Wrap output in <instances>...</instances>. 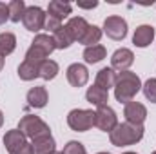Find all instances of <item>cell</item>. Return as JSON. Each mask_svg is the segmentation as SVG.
Masks as SVG:
<instances>
[{
  "label": "cell",
  "mask_w": 156,
  "mask_h": 154,
  "mask_svg": "<svg viewBox=\"0 0 156 154\" xmlns=\"http://www.w3.org/2000/svg\"><path fill=\"white\" fill-rule=\"evenodd\" d=\"M104 33L111 40H116V42L123 40L127 37V22H125V18L116 16V15L107 16L104 20Z\"/></svg>",
  "instance_id": "6"
},
{
  "label": "cell",
  "mask_w": 156,
  "mask_h": 154,
  "mask_svg": "<svg viewBox=\"0 0 156 154\" xmlns=\"http://www.w3.org/2000/svg\"><path fill=\"white\" fill-rule=\"evenodd\" d=\"M18 154H35V152H33V145H31V143H27V145H26V147H24Z\"/></svg>",
  "instance_id": "32"
},
{
  "label": "cell",
  "mask_w": 156,
  "mask_h": 154,
  "mask_svg": "<svg viewBox=\"0 0 156 154\" xmlns=\"http://www.w3.org/2000/svg\"><path fill=\"white\" fill-rule=\"evenodd\" d=\"M67 125L76 131V132H85L94 127V111L93 109H73L67 114Z\"/></svg>",
  "instance_id": "4"
},
{
  "label": "cell",
  "mask_w": 156,
  "mask_h": 154,
  "mask_svg": "<svg viewBox=\"0 0 156 154\" xmlns=\"http://www.w3.org/2000/svg\"><path fill=\"white\" fill-rule=\"evenodd\" d=\"M7 20H9V7H7V4L0 2V26L5 24Z\"/></svg>",
  "instance_id": "30"
},
{
  "label": "cell",
  "mask_w": 156,
  "mask_h": 154,
  "mask_svg": "<svg viewBox=\"0 0 156 154\" xmlns=\"http://www.w3.org/2000/svg\"><path fill=\"white\" fill-rule=\"evenodd\" d=\"M123 116H125V121L127 123H133V125H144L145 118H147V109L144 103L140 102H129L125 103L123 107Z\"/></svg>",
  "instance_id": "9"
},
{
  "label": "cell",
  "mask_w": 156,
  "mask_h": 154,
  "mask_svg": "<svg viewBox=\"0 0 156 154\" xmlns=\"http://www.w3.org/2000/svg\"><path fill=\"white\" fill-rule=\"evenodd\" d=\"M107 56V49L104 45H93V47H85L83 49V60L87 64H98Z\"/></svg>",
  "instance_id": "20"
},
{
  "label": "cell",
  "mask_w": 156,
  "mask_h": 154,
  "mask_svg": "<svg viewBox=\"0 0 156 154\" xmlns=\"http://www.w3.org/2000/svg\"><path fill=\"white\" fill-rule=\"evenodd\" d=\"M123 154H138V152H131V151H127V152H123Z\"/></svg>",
  "instance_id": "35"
},
{
  "label": "cell",
  "mask_w": 156,
  "mask_h": 154,
  "mask_svg": "<svg viewBox=\"0 0 156 154\" xmlns=\"http://www.w3.org/2000/svg\"><path fill=\"white\" fill-rule=\"evenodd\" d=\"M64 154H87L85 152V147H83V143H80V142H69L66 147H64Z\"/></svg>",
  "instance_id": "28"
},
{
  "label": "cell",
  "mask_w": 156,
  "mask_h": 154,
  "mask_svg": "<svg viewBox=\"0 0 156 154\" xmlns=\"http://www.w3.org/2000/svg\"><path fill=\"white\" fill-rule=\"evenodd\" d=\"M66 76L67 82L73 85V87H83L87 82H89V71L83 64H71L66 71Z\"/></svg>",
  "instance_id": "11"
},
{
  "label": "cell",
  "mask_w": 156,
  "mask_h": 154,
  "mask_svg": "<svg viewBox=\"0 0 156 154\" xmlns=\"http://www.w3.org/2000/svg\"><path fill=\"white\" fill-rule=\"evenodd\" d=\"M45 11L38 7V5H29L24 13V27L31 33H38L40 29H44V24H45Z\"/></svg>",
  "instance_id": "5"
},
{
  "label": "cell",
  "mask_w": 156,
  "mask_h": 154,
  "mask_svg": "<svg viewBox=\"0 0 156 154\" xmlns=\"http://www.w3.org/2000/svg\"><path fill=\"white\" fill-rule=\"evenodd\" d=\"M96 5H98L96 0H93V2H78V7H82V9H93Z\"/></svg>",
  "instance_id": "31"
},
{
  "label": "cell",
  "mask_w": 156,
  "mask_h": 154,
  "mask_svg": "<svg viewBox=\"0 0 156 154\" xmlns=\"http://www.w3.org/2000/svg\"><path fill=\"white\" fill-rule=\"evenodd\" d=\"M153 40H154V27L153 26H147V24L138 26L136 31H134V35H133V44L136 47H140V49L151 45Z\"/></svg>",
  "instance_id": "12"
},
{
  "label": "cell",
  "mask_w": 156,
  "mask_h": 154,
  "mask_svg": "<svg viewBox=\"0 0 156 154\" xmlns=\"http://www.w3.org/2000/svg\"><path fill=\"white\" fill-rule=\"evenodd\" d=\"M2 142H4V145H5V151L9 154H18L29 142H27V138L18 131V129H11V131H7L5 134H4V138H2Z\"/></svg>",
  "instance_id": "8"
},
{
  "label": "cell",
  "mask_w": 156,
  "mask_h": 154,
  "mask_svg": "<svg viewBox=\"0 0 156 154\" xmlns=\"http://www.w3.org/2000/svg\"><path fill=\"white\" fill-rule=\"evenodd\" d=\"M85 100H87L91 105H94V107L98 109V107L107 105V102H109V93H107L105 89L98 87V85H93V87L87 89V93H85Z\"/></svg>",
  "instance_id": "16"
},
{
  "label": "cell",
  "mask_w": 156,
  "mask_h": 154,
  "mask_svg": "<svg viewBox=\"0 0 156 154\" xmlns=\"http://www.w3.org/2000/svg\"><path fill=\"white\" fill-rule=\"evenodd\" d=\"M116 125H118V116L109 105L98 107V109L94 111V127H98L100 131L111 132Z\"/></svg>",
  "instance_id": "7"
},
{
  "label": "cell",
  "mask_w": 156,
  "mask_h": 154,
  "mask_svg": "<svg viewBox=\"0 0 156 154\" xmlns=\"http://www.w3.org/2000/svg\"><path fill=\"white\" fill-rule=\"evenodd\" d=\"M58 71H60V67H58V64L55 62V60H45V62H42L40 64V69H38V75L42 80H45V82H49V80H55L56 75H58Z\"/></svg>",
  "instance_id": "22"
},
{
  "label": "cell",
  "mask_w": 156,
  "mask_h": 154,
  "mask_svg": "<svg viewBox=\"0 0 156 154\" xmlns=\"http://www.w3.org/2000/svg\"><path fill=\"white\" fill-rule=\"evenodd\" d=\"M2 125H4V113L0 111V129H2Z\"/></svg>",
  "instance_id": "34"
},
{
  "label": "cell",
  "mask_w": 156,
  "mask_h": 154,
  "mask_svg": "<svg viewBox=\"0 0 156 154\" xmlns=\"http://www.w3.org/2000/svg\"><path fill=\"white\" fill-rule=\"evenodd\" d=\"M16 49V37L13 33H0V54L7 56Z\"/></svg>",
  "instance_id": "25"
},
{
  "label": "cell",
  "mask_w": 156,
  "mask_h": 154,
  "mask_svg": "<svg viewBox=\"0 0 156 154\" xmlns=\"http://www.w3.org/2000/svg\"><path fill=\"white\" fill-rule=\"evenodd\" d=\"M7 7H9V20L15 22V24H18L24 18V13L27 9V5H26L24 0H11L7 4Z\"/></svg>",
  "instance_id": "23"
},
{
  "label": "cell",
  "mask_w": 156,
  "mask_h": 154,
  "mask_svg": "<svg viewBox=\"0 0 156 154\" xmlns=\"http://www.w3.org/2000/svg\"><path fill=\"white\" fill-rule=\"evenodd\" d=\"M142 89V80L133 71H122L116 75L115 83V98L120 103H129Z\"/></svg>",
  "instance_id": "1"
},
{
  "label": "cell",
  "mask_w": 156,
  "mask_h": 154,
  "mask_svg": "<svg viewBox=\"0 0 156 154\" xmlns=\"http://www.w3.org/2000/svg\"><path fill=\"white\" fill-rule=\"evenodd\" d=\"M18 131L26 136V138H29V140H35V138H38V136H44V134H49L51 132V129H49V125L38 118V116L35 114H26L20 118V121H18Z\"/></svg>",
  "instance_id": "3"
},
{
  "label": "cell",
  "mask_w": 156,
  "mask_h": 154,
  "mask_svg": "<svg viewBox=\"0 0 156 154\" xmlns=\"http://www.w3.org/2000/svg\"><path fill=\"white\" fill-rule=\"evenodd\" d=\"M134 64V54H133V51L131 49H127V47H120L116 49L115 53H113V56H111V67L118 71V73H122V71H129V67Z\"/></svg>",
  "instance_id": "10"
},
{
  "label": "cell",
  "mask_w": 156,
  "mask_h": 154,
  "mask_svg": "<svg viewBox=\"0 0 156 154\" xmlns=\"http://www.w3.org/2000/svg\"><path fill=\"white\" fill-rule=\"evenodd\" d=\"M153 154H156V151H154V152H153Z\"/></svg>",
  "instance_id": "38"
},
{
  "label": "cell",
  "mask_w": 156,
  "mask_h": 154,
  "mask_svg": "<svg viewBox=\"0 0 156 154\" xmlns=\"http://www.w3.org/2000/svg\"><path fill=\"white\" fill-rule=\"evenodd\" d=\"M29 107H35V109H44L49 102V94H47V89L37 85V87H31L27 91V96H26Z\"/></svg>",
  "instance_id": "13"
},
{
  "label": "cell",
  "mask_w": 156,
  "mask_h": 154,
  "mask_svg": "<svg viewBox=\"0 0 156 154\" xmlns=\"http://www.w3.org/2000/svg\"><path fill=\"white\" fill-rule=\"evenodd\" d=\"M38 69H40V65L24 60V62L18 65V78L24 80V82H31V80H35V78H40Z\"/></svg>",
  "instance_id": "21"
},
{
  "label": "cell",
  "mask_w": 156,
  "mask_h": 154,
  "mask_svg": "<svg viewBox=\"0 0 156 154\" xmlns=\"http://www.w3.org/2000/svg\"><path fill=\"white\" fill-rule=\"evenodd\" d=\"M53 154H64V152H58V151H55V152H53Z\"/></svg>",
  "instance_id": "37"
},
{
  "label": "cell",
  "mask_w": 156,
  "mask_h": 154,
  "mask_svg": "<svg viewBox=\"0 0 156 154\" xmlns=\"http://www.w3.org/2000/svg\"><path fill=\"white\" fill-rule=\"evenodd\" d=\"M87 27H89V24H87V20H85L83 16H73V18H69V22L66 24V29H67V33L71 35L73 42H80V40L83 38Z\"/></svg>",
  "instance_id": "14"
},
{
  "label": "cell",
  "mask_w": 156,
  "mask_h": 154,
  "mask_svg": "<svg viewBox=\"0 0 156 154\" xmlns=\"http://www.w3.org/2000/svg\"><path fill=\"white\" fill-rule=\"evenodd\" d=\"M4 64H5V56H2V54H0V71L4 69Z\"/></svg>",
  "instance_id": "33"
},
{
  "label": "cell",
  "mask_w": 156,
  "mask_h": 154,
  "mask_svg": "<svg viewBox=\"0 0 156 154\" xmlns=\"http://www.w3.org/2000/svg\"><path fill=\"white\" fill-rule=\"evenodd\" d=\"M31 145H33V152L35 154H53L56 151V142L51 136V132L31 140Z\"/></svg>",
  "instance_id": "15"
},
{
  "label": "cell",
  "mask_w": 156,
  "mask_h": 154,
  "mask_svg": "<svg viewBox=\"0 0 156 154\" xmlns=\"http://www.w3.org/2000/svg\"><path fill=\"white\" fill-rule=\"evenodd\" d=\"M102 33H104V31H102L98 26H91V24H89V27H87L83 38L80 40V44H83L85 47L98 45V42H100V38H102Z\"/></svg>",
  "instance_id": "24"
},
{
  "label": "cell",
  "mask_w": 156,
  "mask_h": 154,
  "mask_svg": "<svg viewBox=\"0 0 156 154\" xmlns=\"http://www.w3.org/2000/svg\"><path fill=\"white\" fill-rule=\"evenodd\" d=\"M142 89H144L145 98H147L151 103H156V78H149V80L142 85Z\"/></svg>",
  "instance_id": "27"
},
{
  "label": "cell",
  "mask_w": 156,
  "mask_h": 154,
  "mask_svg": "<svg viewBox=\"0 0 156 154\" xmlns=\"http://www.w3.org/2000/svg\"><path fill=\"white\" fill-rule=\"evenodd\" d=\"M64 26H62V20H58V18H55V16H45V24H44V29H47L49 33H56L58 29H62Z\"/></svg>",
  "instance_id": "29"
},
{
  "label": "cell",
  "mask_w": 156,
  "mask_h": 154,
  "mask_svg": "<svg viewBox=\"0 0 156 154\" xmlns=\"http://www.w3.org/2000/svg\"><path fill=\"white\" fill-rule=\"evenodd\" d=\"M71 4H67V2H62V0H53V2H49V5H47V15L49 16H55V18H58V20H62L64 22V18H67L69 15H71Z\"/></svg>",
  "instance_id": "18"
},
{
  "label": "cell",
  "mask_w": 156,
  "mask_h": 154,
  "mask_svg": "<svg viewBox=\"0 0 156 154\" xmlns=\"http://www.w3.org/2000/svg\"><path fill=\"white\" fill-rule=\"evenodd\" d=\"M98 154H111V152H105V151H102V152H98Z\"/></svg>",
  "instance_id": "36"
},
{
  "label": "cell",
  "mask_w": 156,
  "mask_h": 154,
  "mask_svg": "<svg viewBox=\"0 0 156 154\" xmlns=\"http://www.w3.org/2000/svg\"><path fill=\"white\" fill-rule=\"evenodd\" d=\"M31 45H33L35 49H38L40 53H44L45 56H49V54L56 49V47H55V40H53V37L44 35V33L37 35V37L33 38V42H31Z\"/></svg>",
  "instance_id": "19"
},
{
  "label": "cell",
  "mask_w": 156,
  "mask_h": 154,
  "mask_svg": "<svg viewBox=\"0 0 156 154\" xmlns=\"http://www.w3.org/2000/svg\"><path fill=\"white\" fill-rule=\"evenodd\" d=\"M144 138V125H133V123H118L109 132V140L115 147H129L138 143Z\"/></svg>",
  "instance_id": "2"
},
{
  "label": "cell",
  "mask_w": 156,
  "mask_h": 154,
  "mask_svg": "<svg viewBox=\"0 0 156 154\" xmlns=\"http://www.w3.org/2000/svg\"><path fill=\"white\" fill-rule=\"evenodd\" d=\"M53 40H55V47H56V49H67V47L73 45V38H71V35L67 33L66 26H64L62 29H58L56 33H53Z\"/></svg>",
  "instance_id": "26"
},
{
  "label": "cell",
  "mask_w": 156,
  "mask_h": 154,
  "mask_svg": "<svg viewBox=\"0 0 156 154\" xmlns=\"http://www.w3.org/2000/svg\"><path fill=\"white\" fill-rule=\"evenodd\" d=\"M116 75H118V73H115V69H113V67H102V69L96 73L94 85H98V87H102V89L109 91V89H111V87H115V83H116Z\"/></svg>",
  "instance_id": "17"
}]
</instances>
